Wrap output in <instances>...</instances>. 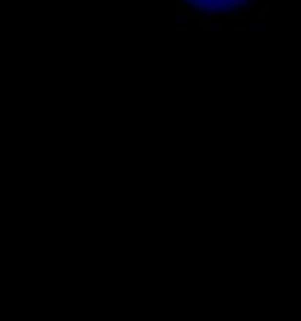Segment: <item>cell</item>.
<instances>
[{
    "mask_svg": "<svg viewBox=\"0 0 301 321\" xmlns=\"http://www.w3.org/2000/svg\"><path fill=\"white\" fill-rule=\"evenodd\" d=\"M208 26H214V29H234L237 26V18L234 15H217Z\"/></svg>",
    "mask_w": 301,
    "mask_h": 321,
    "instance_id": "1",
    "label": "cell"
},
{
    "mask_svg": "<svg viewBox=\"0 0 301 321\" xmlns=\"http://www.w3.org/2000/svg\"><path fill=\"white\" fill-rule=\"evenodd\" d=\"M176 18H179V23H187V20H193L196 15H193V9H190V6H179Z\"/></svg>",
    "mask_w": 301,
    "mask_h": 321,
    "instance_id": "2",
    "label": "cell"
}]
</instances>
